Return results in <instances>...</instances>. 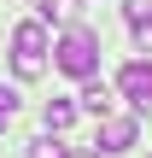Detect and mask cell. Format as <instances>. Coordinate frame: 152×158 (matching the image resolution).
I'll use <instances>...</instances> for the list:
<instances>
[{
	"instance_id": "cell-4",
	"label": "cell",
	"mask_w": 152,
	"mask_h": 158,
	"mask_svg": "<svg viewBox=\"0 0 152 158\" xmlns=\"http://www.w3.org/2000/svg\"><path fill=\"white\" fill-rule=\"evenodd\" d=\"M135 147V117H100V152H129Z\"/></svg>"
},
{
	"instance_id": "cell-3",
	"label": "cell",
	"mask_w": 152,
	"mask_h": 158,
	"mask_svg": "<svg viewBox=\"0 0 152 158\" xmlns=\"http://www.w3.org/2000/svg\"><path fill=\"white\" fill-rule=\"evenodd\" d=\"M117 88H123V100H129L141 117H152V59L123 64V70H117Z\"/></svg>"
},
{
	"instance_id": "cell-11",
	"label": "cell",
	"mask_w": 152,
	"mask_h": 158,
	"mask_svg": "<svg viewBox=\"0 0 152 158\" xmlns=\"http://www.w3.org/2000/svg\"><path fill=\"white\" fill-rule=\"evenodd\" d=\"M0 111H18V94H12L6 82H0Z\"/></svg>"
},
{
	"instance_id": "cell-1",
	"label": "cell",
	"mask_w": 152,
	"mask_h": 158,
	"mask_svg": "<svg viewBox=\"0 0 152 158\" xmlns=\"http://www.w3.org/2000/svg\"><path fill=\"white\" fill-rule=\"evenodd\" d=\"M12 70H18V82H35V76L47 70V29H41L35 18L12 29Z\"/></svg>"
},
{
	"instance_id": "cell-8",
	"label": "cell",
	"mask_w": 152,
	"mask_h": 158,
	"mask_svg": "<svg viewBox=\"0 0 152 158\" xmlns=\"http://www.w3.org/2000/svg\"><path fill=\"white\" fill-rule=\"evenodd\" d=\"M29 158H70V152H64V147L53 141V129H47L41 141H29Z\"/></svg>"
},
{
	"instance_id": "cell-12",
	"label": "cell",
	"mask_w": 152,
	"mask_h": 158,
	"mask_svg": "<svg viewBox=\"0 0 152 158\" xmlns=\"http://www.w3.org/2000/svg\"><path fill=\"white\" fill-rule=\"evenodd\" d=\"M6 123H12V111H0V129H6Z\"/></svg>"
},
{
	"instance_id": "cell-2",
	"label": "cell",
	"mask_w": 152,
	"mask_h": 158,
	"mask_svg": "<svg viewBox=\"0 0 152 158\" xmlns=\"http://www.w3.org/2000/svg\"><path fill=\"white\" fill-rule=\"evenodd\" d=\"M53 59H59V70H64V76H94V70H100V41H94L82 23H70V29L59 35Z\"/></svg>"
},
{
	"instance_id": "cell-7",
	"label": "cell",
	"mask_w": 152,
	"mask_h": 158,
	"mask_svg": "<svg viewBox=\"0 0 152 158\" xmlns=\"http://www.w3.org/2000/svg\"><path fill=\"white\" fill-rule=\"evenodd\" d=\"M41 6V18H53V23H76L82 18V0H35Z\"/></svg>"
},
{
	"instance_id": "cell-13",
	"label": "cell",
	"mask_w": 152,
	"mask_h": 158,
	"mask_svg": "<svg viewBox=\"0 0 152 158\" xmlns=\"http://www.w3.org/2000/svg\"><path fill=\"white\" fill-rule=\"evenodd\" d=\"M82 158H94V152H82Z\"/></svg>"
},
{
	"instance_id": "cell-9",
	"label": "cell",
	"mask_w": 152,
	"mask_h": 158,
	"mask_svg": "<svg viewBox=\"0 0 152 158\" xmlns=\"http://www.w3.org/2000/svg\"><path fill=\"white\" fill-rule=\"evenodd\" d=\"M135 41H141V53H152V12L135 18Z\"/></svg>"
},
{
	"instance_id": "cell-10",
	"label": "cell",
	"mask_w": 152,
	"mask_h": 158,
	"mask_svg": "<svg viewBox=\"0 0 152 158\" xmlns=\"http://www.w3.org/2000/svg\"><path fill=\"white\" fill-rule=\"evenodd\" d=\"M123 12H129V23H135V18H146V12H152V0H129Z\"/></svg>"
},
{
	"instance_id": "cell-5",
	"label": "cell",
	"mask_w": 152,
	"mask_h": 158,
	"mask_svg": "<svg viewBox=\"0 0 152 158\" xmlns=\"http://www.w3.org/2000/svg\"><path fill=\"white\" fill-rule=\"evenodd\" d=\"M82 82H88V88H82V106H88L94 117H105V111H111V88H105L100 76H82Z\"/></svg>"
},
{
	"instance_id": "cell-6",
	"label": "cell",
	"mask_w": 152,
	"mask_h": 158,
	"mask_svg": "<svg viewBox=\"0 0 152 158\" xmlns=\"http://www.w3.org/2000/svg\"><path fill=\"white\" fill-rule=\"evenodd\" d=\"M41 123H47L53 135H64V129L76 123V106H70V100H47V111H41Z\"/></svg>"
}]
</instances>
